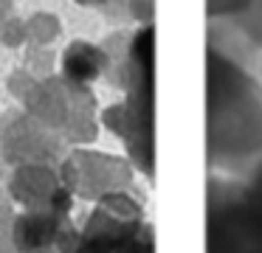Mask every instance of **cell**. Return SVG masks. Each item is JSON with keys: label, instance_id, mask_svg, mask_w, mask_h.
<instances>
[{"label": "cell", "instance_id": "obj_1", "mask_svg": "<svg viewBox=\"0 0 262 253\" xmlns=\"http://www.w3.org/2000/svg\"><path fill=\"white\" fill-rule=\"evenodd\" d=\"M206 149L211 172L248 177L262 160L259 71L209 48L206 54Z\"/></svg>", "mask_w": 262, "mask_h": 253}, {"label": "cell", "instance_id": "obj_2", "mask_svg": "<svg viewBox=\"0 0 262 253\" xmlns=\"http://www.w3.org/2000/svg\"><path fill=\"white\" fill-rule=\"evenodd\" d=\"M155 28L152 22H144L130 39V62L124 73V146L127 157L141 174L152 177L155 157H152V101H155Z\"/></svg>", "mask_w": 262, "mask_h": 253}, {"label": "cell", "instance_id": "obj_3", "mask_svg": "<svg viewBox=\"0 0 262 253\" xmlns=\"http://www.w3.org/2000/svg\"><path fill=\"white\" fill-rule=\"evenodd\" d=\"M206 253H262V219L251 202L243 177H209Z\"/></svg>", "mask_w": 262, "mask_h": 253}, {"label": "cell", "instance_id": "obj_4", "mask_svg": "<svg viewBox=\"0 0 262 253\" xmlns=\"http://www.w3.org/2000/svg\"><path fill=\"white\" fill-rule=\"evenodd\" d=\"M133 160L130 157L104 155L99 149L74 146L59 163V174L68 191L82 200H104L107 194L133 189Z\"/></svg>", "mask_w": 262, "mask_h": 253}, {"label": "cell", "instance_id": "obj_5", "mask_svg": "<svg viewBox=\"0 0 262 253\" xmlns=\"http://www.w3.org/2000/svg\"><path fill=\"white\" fill-rule=\"evenodd\" d=\"M68 152V141L57 129L37 121L23 107L0 116V155L9 163V169L26 166V163L59 166Z\"/></svg>", "mask_w": 262, "mask_h": 253}, {"label": "cell", "instance_id": "obj_6", "mask_svg": "<svg viewBox=\"0 0 262 253\" xmlns=\"http://www.w3.org/2000/svg\"><path fill=\"white\" fill-rule=\"evenodd\" d=\"M12 239L20 253H74L79 231L65 211L20 208L12 222Z\"/></svg>", "mask_w": 262, "mask_h": 253}, {"label": "cell", "instance_id": "obj_7", "mask_svg": "<svg viewBox=\"0 0 262 253\" xmlns=\"http://www.w3.org/2000/svg\"><path fill=\"white\" fill-rule=\"evenodd\" d=\"M6 197L20 208H48L65 214H71L76 200L62 183L59 166H48V163L14 166L6 180Z\"/></svg>", "mask_w": 262, "mask_h": 253}, {"label": "cell", "instance_id": "obj_8", "mask_svg": "<svg viewBox=\"0 0 262 253\" xmlns=\"http://www.w3.org/2000/svg\"><path fill=\"white\" fill-rule=\"evenodd\" d=\"M110 56L104 45H93L85 39H74L65 45L59 56V73L74 84H93L96 79L107 76Z\"/></svg>", "mask_w": 262, "mask_h": 253}, {"label": "cell", "instance_id": "obj_9", "mask_svg": "<svg viewBox=\"0 0 262 253\" xmlns=\"http://www.w3.org/2000/svg\"><path fill=\"white\" fill-rule=\"evenodd\" d=\"M26 31H29L31 45H46V48H51L62 37V22L51 11H34L31 17H26Z\"/></svg>", "mask_w": 262, "mask_h": 253}, {"label": "cell", "instance_id": "obj_10", "mask_svg": "<svg viewBox=\"0 0 262 253\" xmlns=\"http://www.w3.org/2000/svg\"><path fill=\"white\" fill-rule=\"evenodd\" d=\"M228 20H231L234 26L245 34V39L262 54V0H254L245 11L228 17Z\"/></svg>", "mask_w": 262, "mask_h": 253}, {"label": "cell", "instance_id": "obj_11", "mask_svg": "<svg viewBox=\"0 0 262 253\" xmlns=\"http://www.w3.org/2000/svg\"><path fill=\"white\" fill-rule=\"evenodd\" d=\"M12 222H14V208L9 197H0V253H20L12 239Z\"/></svg>", "mask_w": 262, "mask_h": 253}, {"label": "cell", "instance_id": "obj_12", "mask_svg": "<svg viewBox=\"0 0 262 253\" xmlns=\"http://www.w3.org/2000/svg\"><path fill=\"white\" fill-rule=\"evenodd\" d=\"M29 42V31H26V20H20L17 14L6 22V26L0 28V45H6V48H23Z\"/></svg>", "mask_w": 262, "mask_h": 253}, {"label": "cell", "instance_id": "obj_13", "mask_svg": "<svg viewBox=\"0 0 262 253\" xmlns=\"http://www.w3.org/2000/svg\"><path fill=\"white\" fill-rule=\"evenodd\" d=\"M37 84V76L29 71V67H20V71H14L12 76H9V82H6V87H9V93L14 96V101L17 104H23V99L31 93V87Z\"/></svg>", "mask_w": 262, "mask_h": 253}, {"label": "cell", "instance_id": "obj_14", "mask_svg": "<svg viewBox=\"0 0 262 253\" xmlns=\"http://www.w3.org/2000/svg\"><path fill=\"white\" fill-rule=\"evenodd\" d=\"M99 124L104 129L116 135V138H124V127H127V116H124V101L121 104H110L99 112Z\"/></svg>", "mask_w": 262, "mask_h": 253}, {"label": "cell", "instance_id": "obj_15", "mask_svg": "<svg viewBox=\"0 0 262 253\" xmlns=\"http://www.w3.org/2000/svg\"><path fill=\"white\" fill-rule=\"evenodd\" d=\"M254 0H206V11L209 20H220V17H234L239 11H245Z\"/></svg>", "mask_w": 262, "mask_h": 253}, {"label": "cell", "instance_id": "obj_16", "mask_svg": "<svg viewBox=\"0 0 262 253\" xmlns=\"http://www.w3.org/2000/svg\"><path fill=\"white\" fill-rule=\"evenodd\" d=\"M14 17V9H12V0H0V28L6 26L9 20Z\"/></svg>", "mask_w": 262, "mask_h": 253}, {"label": "cell", "instance_id": "obj_17", "mask_svg": "<svg viewBox=\"0 0 262 253\" xmlns=\"http://www.w3.org/2000/svg\"><path fill=\"white\" fill-rule=\"evenodd\" d=\"M74 3H79V6H104L107 0H74Z\"/></svg>", "mask_w": 262, "mask_h": 253}, {"label": "cell", "instance_id": "obj_18", "mask_svg": "<svg viewBox=\"0 0 262 253\" xmlns=\"http://www.w3.org/2000/svg\"><path fill=\"white\" fill-rule=\"evenodd\" d=\"M259 76H262V65H259Z\"/></svg>", "mask_w": 262, "mask_h": 253}]
</instances>
